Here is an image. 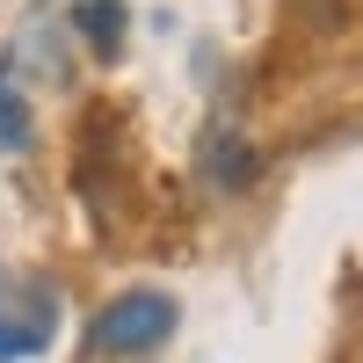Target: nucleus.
<instances>
[{
	"label": "nucleus",
	"mask_w": 363,
	"mask_h": 363,
	"mask_svg": "<svg viewBox=\"0 0 363 363\" xmlns=\"http://www.w3.org/2000/svg\"><path fill=\"white\" fill-rule=\"evenodd\" d=\"M58 335V291L29 277H0V363L44 356Z\"/></svg>",
	"instance_id": "nucleus-1"
},
{
	"label": "nucleus",
	"mask_w": 363,
	"mask_h": 363,
	"mask_svg": "<svg viewBox=\"0 0 363 363\" xmlns=\"http://www.w3.org/2000/svg\"><path fill=\"white\" fill-rule=\"evenodd\" d=\"M29 138V116H22V95L0 80V145H22Z\"/></svg>",
	"instance_id": "nucleus-5"
},
{
	"label": "nucleus",
	"mask_w": 363,
	"mask_h": 363,
	"mask_svg": "<svg viewBox=\"0 0 363 363\" xmlns=\"http://www.w3.org/2000/svg\"><path fill=\"white\" fill-rule=\"evenodd\" d=\"M255 153H247V145H240V138H225V131H211V145H203V174L211 182H218V189H247V182H255Z\"/></svg>",
	"instance_id": "nucleus-3"
},
{
	"label": "nucleus",
	"mask_w": 363,
	"mask_h": 363,
	"mask_svg": "<svg viewBox=\"0 0 363 363\" xmlns=\"http://www.w3.org/2000/svg\"><path fill=\"white\" fill-rule=\"evenodd\" d=\"M80 37L109 58L116 44H124V0H80Z\"/></svg>",
	"instance_id": "nucleus-4"
},
{
	"label": "nucleus",
	"mask_w": 363,
	"mask_h": 363,
	"mask_svg": "<svg viewBox=\"0 0 363 363\" xmlns=\"http://www.w3.org/2000/svg\"><path fill=\"white\" fill-rule=\"evenodd\" d=\"M174 335V298L167 291H124L116 306L95 320V342L102 356H145V349H160Z\"/></svg>",
	"instance_id": "nucleus-2"
}]
</instances>
